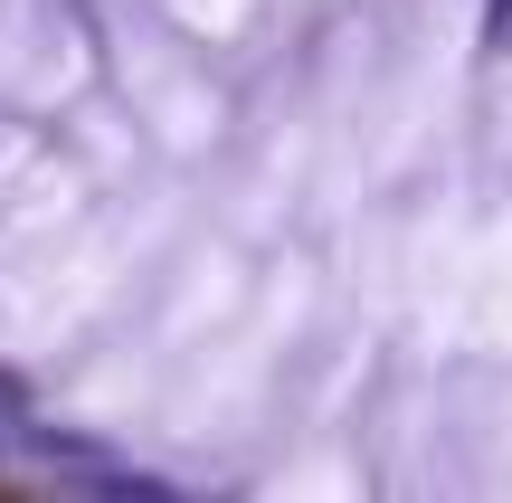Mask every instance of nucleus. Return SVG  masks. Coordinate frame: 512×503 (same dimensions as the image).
I'll use <instances>...</instances> for the list:
<instances>
[{
	"instance_id": "obj_1",
	"label": "nucleus",
	"mask_w": 512,
	"mask_h": 503,
	"mask_svg": "<svg viewBox=\"0 0 512 503\" xmlns=\"http://www.w3.org/2000/svg\"><path fill=\"white\" fill-rule=\"evenodd\" d=\"M0 447L512 494V0H0Z\"/></svg>"
}]
</instances>
